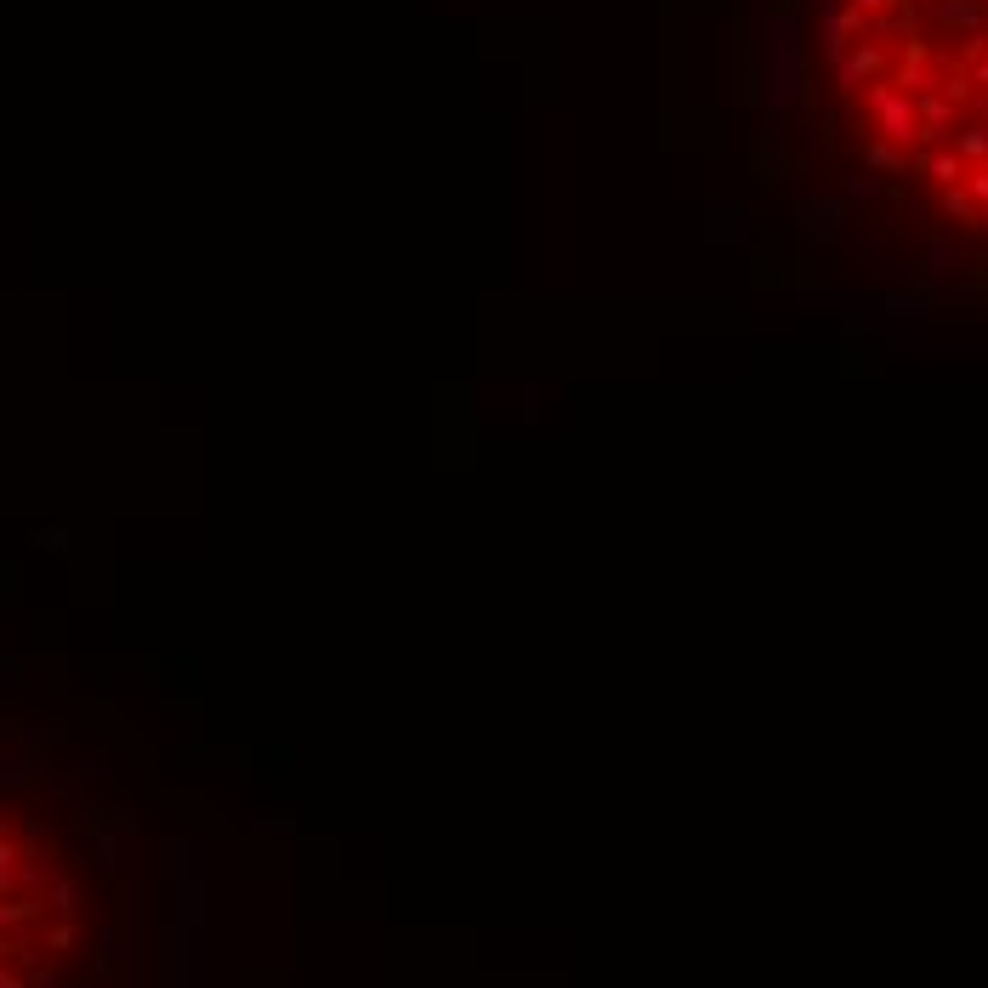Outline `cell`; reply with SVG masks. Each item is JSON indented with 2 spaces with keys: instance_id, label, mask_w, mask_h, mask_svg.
Returning <instances> with one entry per match:
<instances>
[{
  "instance_id": "6da1fadb",
  "label": "cell",
  "mask_w": 988,
  "mask_h": 988,
  "mask_svg": "<svg viewBox=\"0 0 988 988\" xmlns=\"http://www.w3.org/2000/svg\"><path fill=\"white\" fill-rule=\"evenodd\" d=\"M960 154H971V159H988V131H966V137H960Z\"/></svg>"
}]
</instances>
